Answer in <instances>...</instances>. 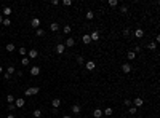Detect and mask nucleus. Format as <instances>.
Returning a JSON list of instances; mask_svg holds the SVG:
<instances>
[{"label": "nucleus", "instance_id": "9", "mask_svg": "<svg viewBox=\"0 0 160 118\" xmlns=\"http://www.w3.org/2000/svg\"><path fill=\"white\" fill-rule=\"evenodd\" d=\"M80 110H82V107H80L79 104H74V105H72V113H74V115H79Z\"/></svg>", "mask_w": 160, "mask_h": 118}, {"label": "nucleus", "instance_id": "23", "mask_svg": "<svg viewBox=\"0 0 160 118\" xmlns=\"http://www.w3.org/2000/svg\"><path fill=\"white\" fill-rule=\"evenodd\" d=\"M7 102L8 104H13V102H15V96H13V94H8L7 96Z\"/></svg>", "mask_w": 160, "mask_h": 118}, {"label": "nucleus", "instance_id": "7", "mask_svg": "<svg viewBox=\"0 0 160 118\" xmlns=\"http://www.w3.org/2000/svg\"><path fill=\"white\" fill-rule=\"evenodd\" d=\"M87 70H95V67H96V62L95 61H87Z\"/></svg>", "mask_w": 160, "mask_h": 118}, {"label": "nucleus", "instance_id": "21", "mask_svg": "<svg viewBox=\"0 0 160 118\" xmlns=\"http://www.w3.org/2000/svg\"><path fill=\"white\" fill-rule=\"evenodd\" d=\"M5 48H7V51H10V53H11V51H15V43H8Z\"/></svg>", "mask_w": 160, "mask_h": 118}, {"label": "nucleus", "instance_id": "11", "mask_svg": "<svg viewBox=\"0 0 160 118\" xmlns=\"http://www.w3.org/2000/svg\"><path fill=\"white\" fill-rule=\"evenodd\" d=\"M82 42H83L85 45H90V43H91V38H90V34H85L83 37H82Z\"/></svg>", "mask_w": 160, "mask_h": 118}, {"label": "nucleus", "instance_id": "35", "mask_svg": "<svg viewBox=\"0 0 160 118\" xmlns=\"http://www.w3.org/2000/svg\"><path fill=\"white\" fill-rule=\"evenodd\" d=\"M126 11H128V8H126V7H120V13L126 15Z\"/></svg>", "mask_w": 160, "mask_h": 118}, {"label": "nucleus", "instance_id": "1", "mask_svg": "<svg viewBox=\"0 0 160 118\" xmlns=\"http://www.w3.org/2000/svg\"><path fill=\"white\" fill-rule=\"evenodd\" d=\"M38 91H40V89H38V88L37 86H32V88H27V89H26V91H24V94H26V96H34V94H38Z\"/></svg>", "mask_w": 160, "mask_h": 118}, {"label": "nucleus", "instance_id": "24", "mask_svg": "<svg viewBox=\"0 0 160 118\" xmlns=\"http://www.w3.org/2000/svg\"><path fill=\"white\" fill-rule=\"evenodd\" d=\"M71 31H72V27H71V26H64V27H62V32H64V34H71Z\"/></svg>", "mask_w": 160, "mask_h": 118}, {"label": "nucleus", "instance_id": "19", "mask_svg": "<svg viewBox=\"0 0 160 118\" xmlns=\"http://www.w3.org/2000/svg\"><path fill=\"white\" fill-rule=\"evenodd\" d=\"M51 105H53V109H58V107L61 105V101H59V99H53V101H51Z\"/></svg>", "mask_w": 160, "mask_h": 118}, {"label": "nucleus", "instance_id": "17", "mask_svg": "<svg viewBox=\"0 0 160 118\" xmlns=\"http://www.w3.org/2000/svg\"><path fill=\"white\" fill-rule=\"evenodd\" d=\"M93 117H95V118H101V117H103V110H101V109H96V110L93 112Z\"/></svg>", "mask_w": 160, "mask_h": 118}, {"label": "nucleus", "instance_id": "36", "mask_svg": "<svg viewBox=\"0 0 160 118\" xmlns=\"http://www.w3.org/2000/svg\"><path fill=\"white\" fill-rule=\"evenodd\" d=\"M2 24H3V26H10V19H8V18H5V19H3V23H2Z\"/></svg>", "mask_w": 160, "mask_h": 118}, {"label": "nucleus", "instance_id": "8", "mask_svg": "<svg viewBox=\"0 0 160 118\" xmlns=\"http://www.w3.org/2000/svg\"><path fill=\"white\" fill-rule=\"evenodd\" d=\"M31 26L34 27V29H38V26H40V19H38V18H34V19L31 21Z\"/></svg>", "mask_w": 160, "mask_h": 118}, {"label": "nucleus", "instance_id": "42", "mask_svg": "<svg viewBox=\"0 0 160 118\" xmlns=\"http://www.w3.org/2000/svg\"><path fill=\"white\" fill-rule=\"evenodd\" d=\"M2 23H3V16L0 15V24H2Z\"/></svg>", "mask_w": 160, "mask_h": 118}, {"label": "nucleus", "instance_id": "3", "mask_svg": "<svg viewBox=\"0 0 160 118\" xmlns=\"http://www.w3.org/2000/svg\"><path fill=\"white\" fill-rule=\"evenodd\" d=\"M90 38H91V42H99V32L93 31L91 34H90Z\"/></svg>", "mask_w": 160, "mask_h": 118}, {"label": "nucleus", "instance_id": "12", "mask_svg": "<svg viewBox=\"0 0 160 118\" xmlns=\"http://www.w3.org/2000/svg\"><path fill=\"white\" fill-rule=\"evenodd\" d=\"M134 37H136V38H142V37H144V31H142V29H136V31H134Z\"/></svg>", "mask_w": 160, "mask_h": 118}, {"label": "nucleus", "instance_id": "22", "mask_svg": "<svg viewBox=\"0 0 160 118\" xmlns=\"http://www.w3.org/2000/svg\"><path fill=\"white\" fill-rule=\"evenodd\" d=\"M35 34H37V37H43V35H45V31H43V29H40V27H38L37 31H35Z\"/></svg>", "mask_w": 160, "mask_h": 118}, {"label": "nucleus", "instance_id": "39", "mask_svg": "<svg viewBox=\"0 0 160 118\" xmlns=\"http://www.w3.org/2000/svg\"><path fill=\"white\" fill-rule=\"evenodd\" d=\"M125 105L130 107V105H131V101H130V99H125Z\"/></svg>", "mask_w": 160, "mask_h": 118}, {"label": "nucleus", "instance_id": "18", "mask_svg": "<svg viewBox=\"0 0 160 118\" xmlns=\"http://www.w3.org/2000/svg\"><path fill=\"white\" fill-rule=\"evenodd\" d=\"M126 57H128V61H133L134 57H136V53H134V51H128V53H126Z\"/></svg>", "mask_w": 160, "mask_h": 118}, {"label": "nucleus", "instance_id": "33", "mask_svg": "<svg viewBox=\"0 0 160 118\" xmlns=\"http://www.w3.org/2000/svg\"><path fill=\"white\" fill-rule=\"evenodd\" d=\"M83 57H82V56H77V64H83Z\"/></svg>", "mask_w": 160, "mask_h": 118}, {"label": "nucleus", "instance_id": "41", "mask_svg": "<svg viewBox=\"0 0 160 118\" xmlns=\"http://www.w3.org/2000/svg\"><path fill=\"white\" fill-rule=\"evenodd\" d=\"M7 118H16V117H15L13 113H10V115H7Z\"/></svg>", "mask_w": 160, "mask_h": 118}, {"label": "nucleus", "instance_id": "44", "mask_svg": "<svg viewBox=\"0 0 160 118\" xmlns=\"http://www.w3.org/2000/svg\"><path fill=\"white\" fill-rule=\"evenodd\" d=\"M2 72H3V67H2V65H0V73H2Z\"/></svg>", "mask_w": 160, "mask_h": 118}, {"label": "nucleus", "instance_id": "28", "mask_svg": "<svg viewBox=\"0 0 160 118\" xmlns=\"http://www.w3.org/2000/svg\"><path fill=\"white\" fill-rule=\"evenodd\" d=\"M107 3H109V7H112V8H114V7H117V5H118V2H117V0H109Z\"/></svg>", "mask_w": 160, "mask_h": 118}, {"label": "nucleus", "instance_id": "16", "mask_svg": "<svg viewBox=\"0 0 160 118\" xmlns=\"http://www.w3.org/2000/svg\"><path fill=\"white\" fill-rule=\"evenodd\" d=\"M50 29H51L53 32H58V31H59V24H58V23H51V24H50Z\"/></svg>", "mask_w": 160, "mask_h": 118}, {"label": "nucleus", "instance_id": "14", "mask_svg": "<svg viewBox=\"0 0 160 118\" xmlns=\"http://www.w3.org/2000/svg\"><path fill=\"white\" fill-rule=\"evenodd\" d=\"M2 15H3V16H10V15H11V8H10V7H5L3 10H2Z\"/></svg>", "mask_w": 160, "mask_h": 118}, {"label": "nucleus", "instance_id": "30", "mask_svg": "<svg viewBox=\"0 0 160 118\" xmlns=\"http://www.w3.org/2000/svg\"><path fill=\"white\" fill-rule=\"evenodd\" d=\"M103 115H112V109H111V107H107L106 110L103 112Z\"/></svg>", "mask_w": 160, "mask_h": 118}, {"label": "nucleus", "instance_id": "15", "mask_svg": "<svg viewBox=\"0 0 160 118\" xmlns=\"http://www.w3.org/2000/svg\"><path fill=\"white\" fill-rule=\"evenodd\" d=\"M75 45V40H74V38H67V40H66V43H64V46H69V48H71V46H74Z\"/></svg>", "mask_w": 160, "mask_h": 118}, {"label": "nucleus", "instance_id": "10", "mask_svg": "<svg viewBox=\"0 0 160 118\" xmlns=\"http://www.w3.org/2000/svg\"><path fill=\"white\" fill-rule=\"evenodd\" d=\"M38 73H40V67L38 65H34V67L31 69V75H34V77H37Z\"/></svg>", "mask_w": 160, "mask_h": 118}, {"label": "nucleus", "instance_id": "6", "mask_svg": "<svg viewBox=\"0 0 160 118\" xmlns=\"http://www.w3.org/2000/svg\"><path fill=\"white\" fill-rule=\"evenodd\" d=\"M27 54H29V59H35V57L38 56V51L37 50H29Z\"/></svg>", "mask_w": 160, "mask_h": 118}, {"label": "nucleus", "instance_id": "32", "mask_svg": "<svg viewBox=\"0 0 160 118\" xmlns=\"http://www.w3.org/2000/svg\"><path fill=\"white\" fill-rule=\"evenodd\" d=\"M21 64H23V65H27V64H29V57H23Z\"/></svg>", "mask_w": 160, "mask_h": 118}, {"label": "nucleus", "instance_id": "40", "mask_svg": "<svg viewBox=\"0 0 160 118\" xmlns=\"http://www.w3.org/2000/svg\"><path fill=\"white\" fill-rule=\"evenodd\" d=\"M3 78H5V80H10V75H8V73L5 72V73H3Z\"/></svg>", "mask_w": 160, "mask_h": 118}, {"label": "nucleus", "instance_id": "13", "mask_svg": "<svg viewBox=\"0 0 160 118\" xmlns=\"http://www.w3.org/2000/svg\"><path fill=\"white\" fill-rule=\"evenodd\" d=\"M122 70H123V73H130V72H131V65H130V64H123Z\"/></svg>", "mask_w": 160, "mask_h": 118}, {"label": "nucleus", "instance_id": "31", "mask_svg": "<svg viewBox=\"0 0 160 118\" xmlns=\"http://www.w3.org/2000/svg\"><path fill=\"white\" fill-rule=\"evenodd\" d=\"M62 5H64V7H71L72 2H71V0H62Z\"/></svg>", "mask_w": 160, "mask_h": 118}, {"label": "nucleus", "instance_id": "25", "mask_svg": "<svg viewBox=\"0 0 160 118\" xmlns=\"http://www.w3.org/2000/svg\"><path fill=\"white\" fill-rule=\"evenodd\" d=\"M19 54H21V56H26V54H27V50H26V48H24V46H21V48H19Z\"/></svg>", "mask_w": 160, "mask_h": 118}, {"label": "nucleus", "instance_id": "27", "mask_svg": "<svg viewBox=\"0 0 160 118\" xmlns=\"http://www.w3.org/2000/svg\"><path fill=\"white\" fill-rule=\"evenodd\" d=\"M34 117H35V118H40V117H42V110H40V109L34 110Z\"/></svg>", "mask_w": 160, "mask_h": 118}, {"label": "nucleus", "instance_id": "37", "mask_svg": "<svg viewBox=\"0 0 160 118\" xmlns=\"http://www.w3.org/2000/svg\"><path fill=\"white\" fill-rule=\"evenodd\" d=\"M136 110H138L136 107H130V113H131V115H133V113H136Z\"/></svg>", "mask_w": 160, "mask_h": 118}, {"label": "nucleus", "instance_id": "29", "mask_svg": "<svg viewBox=\"0 0 160 118\" xmlns=\"http://www.w3.org/2000/svg\"><path fill=\"white\" fill-rule=\"evenodd\" d=\"M147 48H149V50H155V48H157V43H155V42H151V43L147 45Z\"/></svg>", "mask_w": 160, "mask_h": 118}, {"label": "nucleus", "instance_id": "5", "mask_svg": "<svg viewBox=\"0 0 160 118\" xmlns=\"http://www.w3.org/2000/svg\"><path fill=\"white\" fill-rule=\"evenodd\" d=\"M64 51H66L64 43H59V45H56V53H58V54H62Z\"/></svg>", "mask_w": 160, "mask_h": 118}, {"label": "nucleus", "instance_id": "43", "mask_svg": "<svg viewBox=\"0 0 160 118\" xmlns=\"http://www.w3.org/2000/svg\"><path fill=\"white\" fill-rule=\"evenodd\" d=\"M62 118H72V117H71V115H64V117H62Z\"/></svg>", "mask_w": 160, "mask_h": 118}, {"label": "nucleus", "instance_id": "38", "mask_svg": "<svg viewBox=\"0 0 160 118\" xmlns=\"http://www.w3.org/2000/svg\"><path fill=\"white\" fill-rule=\"evenodd\" d=\"M123 35H125V37H128V35H130V29H123Z\"/></svg>", "mask_w": 160, "mask_h": 118}, {"label": "nucleus", "instance_id": "4", "mask_svg": "<svg viewBox=\"0 0 160 118\" xmlns=\"http://www.w3.org/2000/svg\"><path fill=\"white\" fill-rule=\"evenodd\" d=\"M131 104H134V107L138 109V107H142V104H144V101H142L141 97H136L134 101H131Z\"/></svg>", "mask_w": 160, "mask_h": 118}, {"label": "nucleus", "instance_id": "20", "mask_svg": "<svg viewBox=\"0 0 160 118\" xmlns=\"http://www.w3.org/2000/svg\"><path fill=\"white\" fill-rule=\"evenodd\" d=\"M7 73H8V75H10V77H11V75H13V73H16V69H15V67H13V65H10V67H8V69H7Z\"/></svg>", "mask_w": 160, "mask_h": 118}, {"label": "nucleus", "instance_id": "34", "mask_svg": "<svg viewBox=\"0 0 160 118\" xmlns=\"http://www.w3.org/2000/svg\"><path fill=\"white\" fill-rule=\"evenodd\" d=\"M15 109H16V105H15V104H8V110H10V112H13Z\"/></svg>", "mask_w": 160, "mask_h": 118}, {"label": "nucleus", "instance_id": "26", "mask_svg": "<svg viewBox=\"0 0 160 118\" xmlns=\"http://www.w3.org/2000/svg\"><path fill=\"white\" fill-rule=\"evenodd\" d=\"M93 18H95V13H93V11H87V19H88V21H91Z\"/></svg>", "mask_w": 160, "mask_h": 118}, {"label": "nucleus", "instance_id": "2", "mask_svg": "<svg viewBox=\"0 0 160 118\" xmlns=\"http://www.w3.org/2000/svg\"><path fill=\"white\" fill-rule=\"evenodd\" d=\"M16 105V109H21V107H24V104H26V101L23 99V97H19V99H15V102H13Z\"/></svg>", "mask_w": 160, "mask_h": 118}]
</instances>
